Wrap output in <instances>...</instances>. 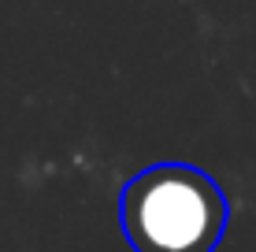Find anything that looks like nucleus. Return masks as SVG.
<instances>
[{
    "instance_id": "nucleus-1",
    "label": "nucleus",
    "mask_w": 256,
    "mask_h": 252,
    "mask_svg": "<svg viewBox=\"0 0 256 252\" xmlns=\"http://www.w3.org/2000/svg\"><path fill=\"white\" fill-rule=\"evenodd\" d=\"M226 219L219 182L190 163H156L122 186L119 223L134 252H216Z\"/></svg>"
}]
</instances>
